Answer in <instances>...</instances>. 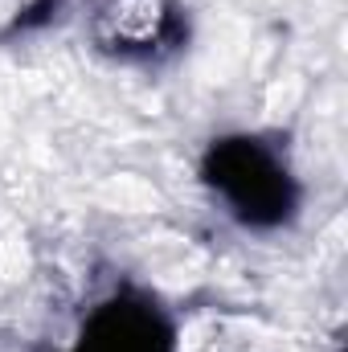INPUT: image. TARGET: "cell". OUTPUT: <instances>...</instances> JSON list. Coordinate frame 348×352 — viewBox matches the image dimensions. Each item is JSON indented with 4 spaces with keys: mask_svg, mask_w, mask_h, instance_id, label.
Wrapping results in <instances>:
<instances>
[{
    "mask_svg": "<svg viewBox=\"0 0 348 352\" xmlns=\"http://www.w3.org/2000/svg\"><path fill=\"white\" fill-rule=\"evenodd\" d=\"M173 25L168 0H107L98 8V37L111 50L144 54L152 50Z\"/></svg>",
    "mask_w": 348,
    "mask_h": 352,
    "instance_id": "obj_1",
    "label": "cell"
}]
</instances>
